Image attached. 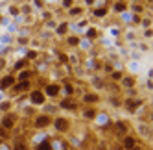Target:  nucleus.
Listing matches in <instances>:
<instances>
[{
	"label": "nucleus",
	"mask_w": 153,
	"mask_h": 150,
	"mask_svg": "<svg viewBox=\"0 0 153 150\" xmlns=\"http://www.w3.org/2000/svg\"><path fill=\"white\" fill-rule=\"evenodd\" d=\"M135 145H137V139L131 135V134H127V135L122 137V148H124V150H131Z\"/></svg>",
	"instance_id": "10"
},
{
	"label": "nucleus",
	"mask_w": 153,
	"mask_h": 150,
	"mask_svg": "<svg viewBox=\"0 0 153 150\" xmlns=\"http://www.w3.org/2000/svg\"><path fill=\"white\" fill-rule=\"evenodd\" d=\"M113 128H114V135L116 137H124V135H127L129 134V122L127 121H124V119H116L114 121V124H113Z\"/></svg>",
	"instance_id": "3"
},
{
	"label": "nucleus",
	"mask_w": 153,
	"mask_h": 150,
	"mask_svg": "<svg viewBox=\"0 0 153 150\" xmlns=\"http://www.w3.org/2000/svg\"><path fill=\"white\" fill-rule=\"evenodd\" d=\"M126 8H127V6H126V4H122V2H120V4H116V6H114V9H116V11H124Z\"/></svg>",
	"instance_id": "29"
},
{
	"label": "nucleus",
	"mask_w": 153,
	"mask_h": 150,
	"mask_svg": "<svg viewBox=\"0 0 153 150\" xmlns=\"http://www.w3.org/2000/svg\"><path fill=\"white\" fill-rule=\"evenodd\" d=\"M13 150H30V146L24 141H20V139H19V141H15V145H13Z\"/></svg>",
	"instance_id": "23"
},
{
	"label": "nucleus",
	"mask_w": 153,
	"mask_h": 150,
	"mask_svg": "<svg viewBox=\"0 0 153 150\" xmlns=\"http://www.w3.org/2000/svg\"><path fill=\"white\" fill-rule=\"evenodd\" d=\"M28 65H30V61L24 58V59H19L17 63H15V70H22V69H28Z\"/></svg>",
	"instance_id": "20"
},
{
	"label": "nucleus",
	"mask_w": 153,
	"mask_h": 150,
	"mask_svg": "<svg viewBox=\"0 0 153 150\" xmlns=\"http://www.w3.org/2000/svg\"><path fill=\"white\" fill-rule=\"evenodd\" d=\"M67 30H68V24L63 22V24H59V28L56 30V34H57V35H65V34H67Z\"/></svg>",
	"instance_id": "24"
},
{
	"label": "nucleus",
	"mask_w": 153,
	"mask_h": 150,
	"mask_svg": "<svg viewBox=\"0 0 153 150\" xmlns=\"http://www.w3.org/2000/svg\"><path fill=\"white\" fill-rule=\"evenodd\" d=\"M17 78L11 76V74H7V76H4L2 80H0V91H6V89H11L13 85H15Z\"/></svg>",
	"instance_id": "9"
},
{
	"label": "nucleus",
	"mask_w": 153,
	"mask_h": 150,
	"mask_svg": "<svg viewBox=\"0 0 153 150\" xmlns=\"http://www.w3.org/2000/svg\"><path fill=\"white\" fill-rule=\"evenodd\" d=\"M61 93H63L65 96H68V98H72L74 93H76V89H74V85H72L68 80H65V83L61 85Z\"/></svg>",
	"instance_id": "13"
},
{
	"label": "nucleus",
	"mask_w": 153,
	"mask_h": 150,
	"mask_svg": "<svg viewBox=\"0 0 153 150\" xmlns=\"http://www.w3.org/2000/svg\"><path fill=\"white\" fill-rule=\"evenodd\" d=\"M35 72H31V70H28V69H22V70H19V74H17V82H24V80H31V76H33Z\"/></svg>",
	"instance_id": "14"
},
{
	"label": "nucleus",
	"mask_w": 153,
	"mask_h": 150,
	"mask_svg": "<svg viewBox=\"0 0 153 150\" xmlns=\"http://www.w3.org/2000/svg\"><path fill=\"white\" fill-rule=\"evenodd\" d=\"M59 108L65 110V111H76L78 110V104H76L72 98H68V96H65V98L59 102Z\"/></svg>",
	"instance_id": "8"
},
{
	"label": "nucleus",
	"mask_w": 153,
	"mask_h": 150,
	"mask_svg": "<svg viewBox=\"0 0 153 150\" xmlns=\"http://www.w3.org/2000/svg\"><path fill=\"white\" fill-rule=\"evenodd\" d=\"M52 124H53V130L57 134H68L70 130V121L65 119V117H56V119H52Z\"/></svg>",
	"instance_id": "1"
},
{
	"label": "nucleus",
	"mask_w": 153,
	"mask_h": 150,
	"mask_svg": "<svg viewBox=\"0 0 153 150\" xmlns=\"http://www.w3.org/2000/svg\"><path fill=\"white\" fill-rule=\"evenodd\" d=\"M96 113H98V110L94 108V106H87V108H83V111H81L83 119H87V121H94Z\"/></svg>",
	"instance_id": "12"
},
{
	"label": "nucleus",
	"mask_w": 153,
	"mask_h": 150,
	"mask_svg": "<svg viewBox=\"0 0 153 150\" xmlns=\"http://www.w3.org/2000/svg\"><path fill=\"white\" fill-rule=\"evenodd\" d=\"M35 150H52V141H50V139L39 141V143L35 145Z\"/></svg>",
	"instance_id": "17"
},
{
	"label": "nucleus",
	"mask_w": 153,
	"mask_h": 150,
	"mask_svg": "<svg viewBox=\"0 0 153 150\" xmlns=\"http://www.w3.org/2000/svg\"><path fill=\"white\" fill-rule=\"evenodd\" d=\"M70 13H72V15H79V13H81V9H78V8H74V9H72Z\"/></svg>",
	"instance_id": "32"
},
{
	"label": "nucleus",
	"mask_w": 153,
	"mask_h": 150,
	"mask_svg": "<svg viewBox=\"0 0 153 150\" xmlns=\"http://www.w3.org/2000/svg\"><path fill=\"white\" fill-rule=\"evenodd\" d=\"M105 13H107V9H100V11H96V17H98V15L102 17V15H105Z\"/></svg>",
	"instance_id": "33"
},
{
	"label": "nucleus",
	"mask_w": 153,
	"mask_h": 150,
	"mask_svg": "<svg viewBox=\"0 0 153 150\" xmlns=\"http://www.w3.org/2000/svg\"><path fill=\"white\" fill-rule=\"evenodd\" d=\"M87 37H91V39L98 37V32H96L94 28H89V30H87Z\"/></svg>",
	"instance_id": "26"
},
{
	"label": "nucleus",
	"mask_w": 153,
	"mask_h": 150,
	"mask_svg": "<svg viewBox=\"0 0 153 150\" xmlns=\"http://www.w3.org/2000/svg\"><path fill=\"white\" fill-rule=\"evenodd\" d=\"M48 126H52V115L42 113L33 119V128H37V130H42V128H48Z\"/></svg>",
	"instance_id": "4"
},
{
	"label": "nucleus",
	"mask_w": 153,
	"mask_h": 150,
	"mask_svg": "<svg viewBox=\"0 0 153 150\" xmlns=\"http://www.w3.org/2000/svg\"><path fill=\"white\" fill-rule=\"evenodd\" d=\"M17 121H19V117L15 113L9 111V113H4L2 115V119H0V126H2L6 132H9V130H13V128H15Z\"/></svg>",
	"instance_id": "2"
},
{
	"label": "nucleus",
	"mask_w": 153,
	"mask_h": 150,
	"mask_svg": "<svg viewBox=\"0 0 153 150\" xmlns=\"http://www.w3.org/2000/svg\"><path fill=\"white\" fill-rule=\"evenodd\" d=\"M131 150H146V148H144V146H138V145H135V146L131 148Z\"/></svg>",
	"instance_id": "34"
},
{
	"label": "nucleus",
	"mask_w": 153,
	"mask_h": 150,
	"mask_svg": "<svg viewBox=\"0 0 153 150\" xmlns=\"http://www.w3.org/2000/svg\"><path fill=\"white\" fill-rule=\"evenodd\" d=\"M83 102L87 106L98 104V102H100V94H98V93H83Z\"/></svg>",
	"instance_id": "11"
},
{
	"label": "nucleus",
	"mask_w": 153,
	"mask_h": 150,
	"mask_svg": "<svg viewBox=\"0 0 153 150\" xmlns=\"http://www.w3.org/2000/svg\"><path fill=\"white\" fill-rule=\"evenodd\" d=\"M0 146H2V139H0Z\"/></svg>",
	"instance_id": "35"
},
{
	"label": "nucleus",
	"mask_w": 153,
	"mask_h": 150,
	"mask_svg": "<svg viewBox=\"0 0 153 150\" xmlns=\"http://www.w3.org/2000/svg\"><path fill=\"white\" fill-rule=\"evenodd\" d=\"M31 89V82L30 80H24V82H15V85L11 87L13 94H24L26 91Z\"/></svg>",
	"instance_id": "6"
},
{
	"label": "nucleus",
	"mask_w": 153,
	"mask_h": 150,
	"mask_svg": "<svg viewBox=\"0 0 153 150\" xmlns=\"http://www.w3.org/2000/svg\"><path fill=\"white\" fill-rule=\"evenodd\" d=\"M138 134L144 135L146 139H149V137H151V126H149V122H146V124H138Z\"/></svg>",
	"instance_id": "15"
},
{
	"label": "nucleus",
	"mask_w": 153,
	"mask_h": 150,
	"mask_svg": "<svg viewBox=\"0 0 153 150\" xmlns=\"http://www.w3.org/2000/svg\"><path fill=\"white\" fill-rule=\"evenodd\" d=\"M63 6L65 8H70L72 6V0H63Z\"/></svg>",
	"instance_id": "31"
},
{
	"label": "nucleus",
	"mask_w": 153,
	"mask_h": 150,
	"mask_svg": "<svg viewBox=\"0 0 153 150\" xmlns=\"http://www.w3.org/2000/svg\"><path fill=\"white\" fill-rule=\"evenodd\" d=\"M30 102L33 104V106H45V102H46V96H45V93H42L41 89H35V91H30Z\"/></svg>",
	"instance_id": "5"
},
{
	"label": "nucleus",
	"mask_w": 153,
	"mask_h": 150,
	"mask_svg": "<svg viewBox=\"0 0 153 150\" xmlns=\"http://www.w3.org/2000/svg\"><path fill=\"white\" fill-rule=\"evenodd\" d=\"M122 78H124V72L122 70H113L111 74H109V80H111V82H120Z\"/></svg>",
	"instance_id": "19"
},
{
	"label": "nucleus",
	"mask_w": 153,
	"mask_h": 150,
	"mask_svg": "<svg viewBox=\"0 0 153 150\" xmlns=\"http://www.w3.org/2000/svg\"><path fill=\"white\" fill-rule=\"evenodd\" d=\"M37 56H39L37 52L31 50V52H28V54H26V59H28V61H30V59H37Z\"/></svg>",
	"instance_id": "27"
},
{
	"label": "nucleus",
	"mask_w": 153,
	"mask_h": 150,
	"mask_svg": "<svg viewBox=\"0 0 153 150\" xmlns=\"http://www.w3.org/2000/svg\"><path fill=\"white\" fill-rule=\"evenodd\" d=\"M7 137H9V135H7V132L4 130L2 126H0V139H7Z\"/></svg>",
	"instance_id": "30"
},
{
	"label": "nucleus",
	"mask_w": 153,
	"mask_h": 150,
	"mask_svg": "<svg viewBox=\"0 0 153 150\" xmlns=\"http://www.w3.org/2000/svg\"><path fill=\"white\" fill-rule=\"evenodd\" d=\"M120 83H122L126 89H131V87H135L137 80H135V76H124L122 80H120Z\"/></svg>",
	"instance_id": "16"
},
{
	"label": "nucleus",
	"mask_w": 153,
	"mask_h": 150,
	"mask_svg": "<svg viewBox=\"0 0 153 150\" xmlns=\"http://www.w3.org/2000/svg\"><path fill=\"white\" fill-rule=\"evenodd\" d=\"M103 70H105V74H111V72H113V65H111V63L107 61L105 65H103Z\"/></svg>",
	"instance_id": "28"
},
{
	"label": "nucleus",
	"mask_w": 153,
	"mask_h": 150,
	"mask_svg": "<svg viewBox=\"0 0 153 150\" xmlns=\"http://www.w3.org/2000/svg\"><path fill=\"white\" fill-rule=\"evenodd\" d=\"M109 104H111L113 108H120V104H122V102H120V98H116V96H111V100H109Z\"/></svg>",
	"instance_id": "25"
},
{
	"label": "nucleus",
	"mask_w": 153,
	"mask_h": 150,
	"mask_svg": "<svg viewBox=\"0 0 153 150\" xmlns=\"http://www.w3.org/2000/svg\"><path fill=\"white\" fill-rule=\"evenodd\" d=\"M79 37H74V35H70V37H67V45L68 46H79Z\"/></svg>",
	"instance_id": "22"
},
{
	"label": "nucleus",
	"mask_w": 153,
	"mask_h": 150,
	"mask_svg": "<svg viewBox=\"0 0 153 150\" xmlns=\"http://www.w3.org/2000/svg\"><path fill=\"white\" fill-rule=\"evenodd\" d=\"M45 96H50V98H56V96H59L61 93V85L59 83H46L45 85Z\"/></svg>",
	"instance_id": "7"
},
{
	"label": "nucleus",
	"mask_w": 153,
	"mask_h": 150,
	"mask_svg": "<svg viewBox=\"0 0 153 150\" xmlns=\"http://www.w3.org/2000/svg\"><path fill=\"white\" fill-rule=\"evenodd\" d=\"M11 106H13L11 100H4V102H0V111H2V113H9V111H11Z\"/></svg>",
	"instance_id": "18"
},
{
	"label": "nucleus",
	"mask_w": 153,
	"mask_h": 150,
	"mask_svg": "<svg viewBox=\"0 0 153 150\" xmlns=\"http://www.w3.org/2000/svg\"><path fill=\"white\" fill-rule=\"evenodd\" d=\"M92 85H94L96 89H103V87H105V82H103L100 76H98V78L94 76V78H92Z\"/></svg>",
	"instance_id": "21"
}]
</instances>
